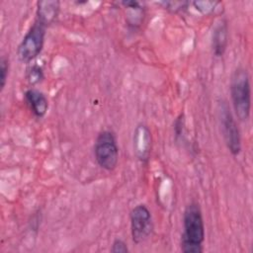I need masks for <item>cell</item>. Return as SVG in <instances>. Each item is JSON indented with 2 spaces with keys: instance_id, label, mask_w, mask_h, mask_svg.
<instances>
[{
  "instance_id": "obj_1",
  "label": "cell",
  "mask_w": 253,
  "mask_h": 253,
  "mask_svg": "<svg viewBox=\"0 0 253 253\" xmlns=\"http://www.w3.org/2000/svg\"><path fill=\"white\" fill-rule=\"evenodd\" d=\"M205 240V223L200 206L193 202L184 210L181 250L184 253H202Z\"/></svg>"
},
{
  "instance_id": "obj_2",
  "label": "cell",
  "mask_w": 253,
  "mask_h": 253,
  "mask_svg": "<svg viewBox=\"0 0 253 253\" xmlns=\"http://www.w3.org/2000/svg\"><path fill=\"white\" fill-rule=\"evenodd\" d=\"M230 96L236 118L247 121L251 111V87L249 74L243 67L236 68L231 75Z\"/></svg>"
},
{
  "instance_id": "obj_3",
  "label": "cell",
  "mask_w": 253,
  "mask_h": 253,
  "mask_svg": "<svg viewBox=\"0 0 253 253\" xmlns=\"http://www.w3.org/2000/svg\"><path fill=\"white\" fill-rule=\"evenodd\" d=\"M94 157L98 165L107 171H113L117 167L119 146L113 131L104 129L98 133L94 144Z\"/></svg>"
},
{
  "instance_id": "obj_4",
  "label": "cell",
  "mask_w": 253,
  "mask_h": 253,
  "mask_svg": "<svg viewBox=\"0 0 253 253\" xmlns=\"http://www.w3.org/2000/svg\"><path fill=\"white\" fill-rule=\"evenodd\" d=\"M46 26L35 20L18 45L17 54L22 62L29 63L37 58L44 44Z\"/></svg>"
},
{
  "instance_id": "obj_5",
  "label": "cell",
  "mask_w": 253,
  "mask_h": 253,
  "mask_svg": "<svg viewBox=\"0 0 253 253\" xmlns=\"http://www.w3.org/2000/svg\"><path fill=\"white\" fill-rule=\"evenodd\" d=\"M219 120L224 143L229 152L236 156L241 151V136L236 121L225 102L220 104Z\"/></svg>"
},
{
  "instance_id": "obj_6",
  "label": "cell",
  "mask_w": 253,
  "mask_h": 253,
  "mask_svg": "<svg viewBox=\"0 0 253 253\" xmlns=\"http://www.w3.org/2000/svg\"><path fill=\"white\" fill-rule=\"evenodd\" d=\"M130 233L135 244L145 241L153 231V220L149 209L143 205L135 206L129 214Z\"/></svg>"
},
{
  "instance_id": "obj_7",
  "label": "cell",
  "mask_w": 253,
  "mask_h": 253,
  "mask_svg": "<svg viewBox=\"0 0 253 253\" xmlns=\"http://www.w3.org/2000/svg\"><path fill=\"white\" fill-rule=\"evenodd\" d=\"M133 152L137 159L143 163L147 162L152 148V135L149 127L143 124L136 126L133 131Z\"/></svg>"
},
{
  "instance_id": "obj_8",
  "label": "cell",
  "mask_w": 253,
  "mask_h": 253,
  "mask_svg": "<svg viewBox=\"0 0 253 253\" xmlns=\"http://www.w3.org/2000/svg\"><path fill=\"white\" fill-rule=\"evenodd\" d=\"M25 101L35 117L42 119L48 110V100L46 96L36 88L28 89L25 94Z\"/></svg>"
},
{
  "instance_id": "obj_9",
  "label": "cell",
  "mask_w": 253,
  "mask_h": 253,
  "mask_svg": "<svg viewBox=\"0 0 253 253\" xmlns=\"http://www.w3.org/2000/svg\"><path fill=\"white\" fill-rule=\"evenodd\" d=\"M228 43V25L225 19H219L213 29L211 36V47L215 56H222Z\"/></svg>"
},
{
  "instance_id": "obj_10",
  "label": "cell",
  "mask_w": 253,
  "mask_h": 253,
  "mask_svg": "<svg viewBox=\"0 0 253 253\" xmlns=\"http://www.w3.org/2000/svg\"><path fill=\"white\" fill-rule=\"evenodd\" d=\"M60 3L56 0H44L37 3V17L36 20L48 27L52 24L59 13Z\"/></svg>"
},
{
  "instance_id": "obj_11",
  "label": "cell",
  "mask_w": 253,
  "mask_h": 253,
  "mask_svg": "<svg viewBox=\"0 0 253 253\" xmlns=\"http://www.w3.org/2000/svg\"><path fill=\"white\" fill-rule=\"evenodd\" d=\"M26 78H27V81L31 85H37V84L41 83L44 78V73H43L42 68L40 65H37V64L32 65L27 70Z\"/></svg>"
},
{
  "instance_id": "obj_12",
  "label": "cell",
  "mask_w": 253,
  "mask_h": 253,
  "mask_svg": "<svg viewBox=\"0 0 253 253\" xmlns=\"http://www.w3.org/2000/svg\"><path fill=\"white\" fill-rule=\"evenodd\" d=\"M192 4L201 14L209 15L213 13L220 3L216 1H194Z\"/></svg>"
},
{
  "instance_id": "obj_13",
  "label": "cell",
  "mask_w": 253,
  "mask_h": 253,
  "mask_svg": "<svg viewBox=\"0 0 253 253\" xmlns=\"http://www.w3.org/2000/svg\"><path fill=\"white\" fill-rule=\"evenodd\" d=\"M158 4L162 5L166 10L172 13H178L186 10L190 3L187 1H162V2H159Z\"/></svg>"
},
{
  "instance_id": "obj_14",
  "label": "cell",
  "mask_w": 253,
  "mask_h": 253,
  "mask_svg": "<svg viewBox=\"0 0 253 253\" xmlns=\"http://www.w3.org/2000/svg\"><path fill=\"white\" fill-rule=\"evenodd\" d=\"M9 75V59L2 56L0 59V89L3 91Z\"/></svg>"
},
{
  "instance_id": "obj_15",
  "label": "cell",
  "mask_w": 253,
  "mask_h": 253,
  "mask_svg": "<svg viewBox=\"0 0 253 253\" xmlns=\"http://www.w3.org/2000/svg\"><path fill=\"white\" fill-rule=\"evenodd\" d=\"M111 252L113 253H127L128 252V247L127 244L120 238H116L111 246Z\"/></svg>"
}]
</instances>
